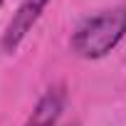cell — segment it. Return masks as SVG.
<instances>
[{
	"instance_id": "1",
	"label": "cell",
	"mask_w": 126,
	"mask_h": 126,
	"mask_svg": "<svg viewBox=\"0 0 126 126\" xmlns=\"http://www.w3.org/2000/svg\"><path fill=\"white\" fill-rule=\"evenodd\" d=\"M124 37H126V3L87 17L72 35V52L82 59H101Z\"/></svg>"
},
{
	"instance_id": "2",
	"label": "cell",
	"mask_w": 126,
	"mask_h": 126,
	"mask_svg": "<svg viewBox=\"0 0 126 126\" xmlns=\"http://www.w3.org/2000/svg\"><path fill=\"white\" fill-rule=\"evenodd\" d=\"M47 3H49V0H22V3H20V8L15 10V15L10 17L3 37H0V49H3L5 54H13L22 45V40L27 37V32L35 27V22L45 13Z\"/></svg>"
},
{
	"instance_id": "3",
	"label": "cell",
	"mask_w": 126,
	"mask_h": 126,
	"mask_svg": "<svg viewBox=\"0 0 126 126\" xmlns=\"http://www.w3.org/2000/svg\"><path fill=\"white\" fill-rule=\"evenodd\" d=\"M64 101H67V89H64V84L49 87V89L40 96V101H37V106L32 109V114H30V119H27L25 126H57L62 111H64Z\"/></svg>"
},
{
	"instance_id": "4",
	"label": "cell",
	"mask_w": 126,
	"mask_h": 126,
	"mask_svg": "<svg viewBox=\"0 0 126 126\" xmlns=\"http://www.w3.org/2000/svg\"><path fill=\"white\" fill-rule=\"evenodd\" d=\"M67 126H79V124H77V121H74V124H67Z\"/></svg>"
},
{
	"instance_id": "5",
	"label": "cell",
	"mask_w": 126,
	"mask_h": 126,
	"mask_svg": "<svg viewBox=\"0 0 126 126\" xmlns=\"http://www.w3.org/2000/svg\"><path fill=\"white\" fill-rule=\"evenodd\" d=\"M0 8H3V0H0Z\"/></svg>"
}]
</instances>
